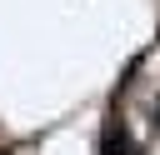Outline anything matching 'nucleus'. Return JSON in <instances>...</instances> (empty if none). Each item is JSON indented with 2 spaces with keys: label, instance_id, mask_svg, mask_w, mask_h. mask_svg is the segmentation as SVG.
<instances>
[{
  "label": "nucleus",
  "instance_id": "obj_1",
  "mask_svg": "<svg viewBox=\"0 0 160 155\" xmlns=\"http://www.w3.org/2000/svg\"><path fill=\"white\" fill-rule=\"evenodd\" d=\"M125 150H130V145H125V135H120V125L110 120V125L100 130V155H125Z\"/></svg>",
  "mask_w": 160,
  "mask_h": 155
}]
</instances>
